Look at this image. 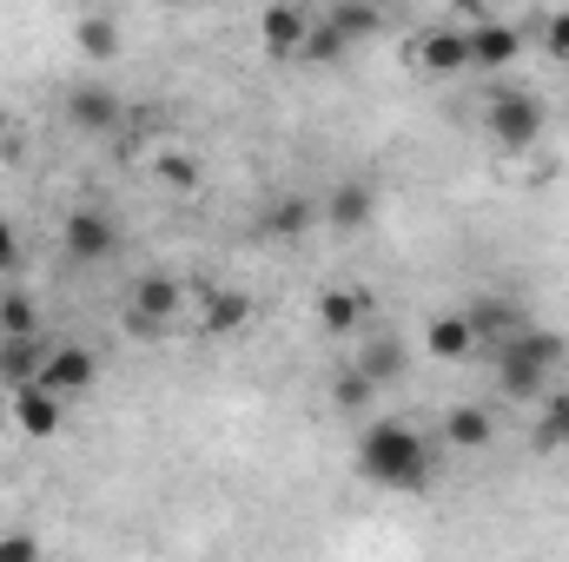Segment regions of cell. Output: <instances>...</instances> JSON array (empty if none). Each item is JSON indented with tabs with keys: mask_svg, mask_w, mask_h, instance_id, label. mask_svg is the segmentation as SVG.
<instances>
[{
	"mask_svg": "<svg viewBox=\"0 0 569 562\" xmlns=\"http://www.w3.org/2000/svg\"><path fill=\"white\" fill-rule=\"evenodd\" d=\"M430 470H437V456H430V443L405 418L365 423V436H358V476H365V483L411 496V490L430 483Z\"/></svg>",
	"mask_w": 569,
	"mask_h": 562,
	"instance_id": "1",
	"label": "cell"
},
{
	"mask_svg": "<svg viewBox=\"0 0 569 562\" xmlns=\"http://www.w3.org/2000/svg\"><path fill=\"white\" fill-rule=\"evenodd\" d=\"M483 133L497 152H530V145L543 140V100L537 93H490V107H483Z\"/></svg>",
	"mask_w": 569,
	"mask_h": 562,
	"instance_id": "2",
	"label": "cell"
},
{
	"mask_svg": "<svg viewBox=\"0 0 569 562\" xmlns=\"http://www.w3.org/2000/svg\"><path fill=\"white\" fill-rule=\"evenodd\" d=\"M179 311H186V284L172 279V272H146V279L127 291V324H133L140 338H166V331L179 324Z\"/></svg>",
	"mask_w": 569,
	"mask_h": 562,
	"instance_id": "3",
	"label": "cell"
},
{
	"mask_svg": "<svg viewBox=\"0 0 569 562\" xmlns=\"http://www.w3.org/2000/svg\"><path fill=\"white\" fill-rule=\"evenodd\" d=\"M490 364H497V391H503V398H523V404L543 398V391H550V371H557V364H543L517 331H510L503 344H490Z\"/></svg>",
	"mask_w": 569,
	"mask_h": 562,
	"instance_id": "4",
	"label": "cell"
},
{
	"mask_svg": "<svg viewBox=\"0 0 569 562\" xmlns=\"http://www.w3.org/2000/svg\"><path fill=\"white\" fill-rule=\"evenodd\" d=\"M60 245H67L73 265H107V259L120 252V225H113L100 205H73L67 225H60Z\"/></svg>",
	"mask_w": 569,
	"mask_h": 562,
	"instance_id": "5",
	"label": "cell"
},
{
	"mask_svg": "<svg viewBox=\"0 0 569 562\" xmlns=\"http://www.w3.org/2000/svg\"><path fill=\"white\" fill-rule=\"evenodd\" d=\"M60 113H67V127H73L80 140H107V133H120V120H127V107H120L113 87H73Z\"/></svg>",
	"mask_w": 569,
	"mask_h": 562,
	"instance_id": "6",
	"label": "cell"
},
{
	"mask_svg": "<svg viewBox=\"0 0 569 562\" xmlns=\"http://www.w3.org/2000/svg\"><path fill=\"white\" fill-rule=\"evenodd\" d=\"M7 404H13V423L27 430V436H60V423H67V398L53 391V384H13L7 391Z\"/></svg>",
	"mask_w": 569,
	"mask_h": 562,
	"instance_id": "7",
	"label": "cell"
},
{
	"mask_svg": "<svg viewBox=\"0 0 569 562\" xmlns=\"http://www.w3.org/2000/svg\"><path fill=\"white\" fill-rule=\"evenodd\" d=\"M93 378H100V358H93L87 344H53V351H47V364H40V384H53L67 404H73V398H87V391H93Z\"/></svg>",
	"mask_w": 569,
	"mask_h": 562,
	"instance_id": "8",
	"label": "cell"
},
{
	"mask_svg": "<svg viewBox=\"0 0 569 562\" xmlns=\"http://www.w3.org/2000/svg\"><path fill=\"white\" fill-rule=\"evenodd\" d=\"M418 67L425 73H463L470 67V27H450V20H437L430 33H418Z\"/></svg>",
	"mask_w": 569,
	"mask_h": 562,
	"instance_id": "9",
	"label": "cell"
},
{
	"mask_svg": "<svg viewBox=\"0 0 569 562\" xmlns=\"http://www.w3.org/2000/svg\"><path fill=\"white\" fill-rule=\"evenodd\" d=\"M305 33H311V20H305V7H298V0H272V7L259 13V40H266V53H272V60L305 53Z\"/></svg>",
	"mask_w": 569,
	"mask_h": 562,
	"instance_id": "10",
	"label": "cell"
},
{
	"mask_svg": "<svg viewBox=\"0 0 569 562\" xmlns=\"http://www.w3.org/2000/svg\"><path fill=\"white\" fill-rule=\"evenodd\" d=\"M425 351L443 358V364H463V358H477L483 344H477V324H470L463 311H437V318L425 324Z\"/></svg>",
	"mask_w": 569,
	"mask_h": 562,
	"instance_id": "11",
	"label": "cell"
},
{
	"mask_svg": "<svg viewBox=\"0 0 569 562\" xmlns=\"http://www.w3.org/2000/svg\"><path fill=\"white\" fill-rule=\"evenodd\" d=\"M517 53H523V33H517L510 20H477V27H470V67L497 73V67H510Z\"/></svg>",
	"mask_w": 569,
	"mask_h": 562,
	"instance_id": "12",
	"label": "cell"
},
{
	"mask_svg": "<svg viewBox=\"0 0 569 562\" xmlns=\"http://www.w3.org/2000/svg\"><path fill=\"white\" fill-rule=\"evenodd\" d=\"M325 27H331L345 47H365V40L385 33V7H378V0H331V7H325Z\"/></svg>",
	"mask_w": 569,
	"mask_h": 562,
	"instance_id": "13",
	"label": "cell"
},
{
	"mask_svg": "<svg viewBox=\"0 0 569 562\" xmlns=\"http://www.w3.org/2000/svg\"><path fill=\"white\" fill-rule=\"evenodd\" d=\"M371 212H378V192H371L365 179H345V185H331V199H325V219H331L338 232L371 225Z\"/></svg>",
	"mask_w": 569,
	"mask_h": 562,
	"instance_id": "14",
	"label": "cell"
},
{
	"mask_svg": "<svg viewBox=\"0 0 569 562\" xmlns=\"http://www.w3.org/2000/svg\"><path fill=\"white\" fill-rule=\"evenodd\" d=\"M358 371H365V378H371L378 391H385V384H398V378L411 371V351H405V338H398V331H385V338H371V344L358 351Z\"/></svg>",
	"mask_w": 569,
	"mask_h": 562,
	"instance_id": "15",
	"label": "cell"
},
{
	"mask_svg": "<svg viewBox=\"0 0 569 562\" xmlns=\"http://www.w3.org/2000/svg\"><path fill=\"white\" fill-rule=\"evenodd\" d=\"M443 443L450 450H490L497 443V418L483 404H457V411H443Z\"/></svg>",
	"mask_w": 569,
	"mask_h": 562,
	"instance_id": "16",
	"label": "cell"
},
{
	"mask_svg": "<svg viewBox=\"0 0 569 562\" xmlns=\"http://www.w3.org/2000/svg\"><path fill=\"white\" fill-rule=\"evenodd\" d=\"M40 364H47V344L27 331V338H0V384L13 391V384H33L40 378Z\"/></svg>",
	"mask_w": 569,
	"mask_h": 562,
	"instance_id": "17",
	"label": "cell"
},
{
	"mask_svg": "<svg viewBox=\"0 0 569 562\" xmlns=\"http://www.w3.org/2000/svg\"><path fill=\"white\" fill-rule=\"evenodd\" d=\"M73 47H80L87 60H113V53H120V20H113V13H80V20H73Z\"/></svg>",
	"mask_w": 569,
	"mask_h": 562,
	"instance_id": "18",
	"label": "cell"
},
{
	"mask_svg": "<svg viewBox=\"0 0 569 562\" xmlns=\"http://www.w3.org/2000/svg\"><path fill=\"white\" fill-rule=\"evenodd\" d=\"M358 318H365V291H351V284L338 291V284H331V291L318 298V324H325L331 338H351V331H358Z\"/></svg>",
	"mask_w": 569,
	"mask_h": 562,
	"instance_id": "19",
	"label": "cell"
},
{
	"mask_svg": "<svg viewBox=\"0 0 569 562\" xmlns=\"http://www.w3.org/2000/svg\"><path fill=\"white\" fill-rule=\"evenodd\" d=\"M311 219H318V205L291 192V199H272V205H266V219H259V232H272V239H298V232H305Z\"/></svg>",
	"mask_w": 569,
	"mask_h": 562,
	"instance_id": "20",
	"label": "cell"
},
{
	"mask_svg": "<svg viewBox=\"0 0 569 562\" xmlns=\"http://www.w3.org/2000/svg\"><path fill=\"white\" fill-rule=\"evenodd\" d=\"M246 318H252V298H246V291H212V298H206V331H212V338L239 331Z\"/></svg>",
	"mask_w": 569,
	"mask_h": 562,
	"instance_id": "21",
	"label": "cell"
},
{
	"mask_svg": "<svg viewBox=\"0 0 569 562\" xmlns=\"http://www.w3.org/2000/svg\"><path fill=\"white\" fill-rule=\"evenodd\" d=\"M371 398H378V384H371L358 364H351L345 378H331V404H338V418H365V411H371Z\"/></svg>",
	"mask_w": 569,
	"mask_h": 562,
	"instance_id": "22",
	"label": "cell"
},
{
	"mask_svg": "<svg viewBox=\"0 0 569 562\" xmlns=\"http://www.w3.org/2000/svg\"><path fill=\"white\" fill-rule=\"evenodd\" d=\"M470 324H477V344H483V351H490V344H503L510 331H523V324H517V311H510V304H497V298H483V304L470 311Z\"/></svg>",
	"mask_w": 569,
	"mask_h": 562,
	"instance_id": "23",
	"label": "cell"
},
{
	"mask_svg": "<svg viewBox=\"0 0 569 562\" xmlns=\"http://www.w3.org/2000/svg\"><path fill=\"white\" fill-rule=\"evenodd\" d=\"M543 423H537V443L543 450H569V391H543Z\"/></svg>",
	"mask_w": 569,
	"mask_h": 562,
	"instance_id": "24",
	"label": "cell"
},
{
	"mask_svg": "<svg viewBox=\"0 0 569 562\" xmlns=\"http://www.w3.org/2000/svg\"><path fill=\"white\" fill-rule=\"evenodd\" d=\"M33 324H40V318H33V298H27V291H7V298H0V338H27Z\"/></svg>",
	"mask_w": 569,
	"mask_h": 562,
	"instance_id": "25",
	"label": "cell"
},
{
	"mask_svg": "<svg viewBox=\"0 0 569 562\" xmlns=\"http://www.w3.org/2000/svg\"><path fill=\"white\" fill-rule=\"evenodd\" d=\"M543 47H550V60H569V7H557L543 20Z\"/></svg>",
	"mask_w": 569,
	"mask_h": 562,
	"instance_id": "26",
	"label": "cell"
},
{
	"mask_svg": "<svg viewBox=\"0 0 569 562\" xmlns=\"http://www.w3.org/2000/svg\"><path fill=\"white\" fill-rule=\"evenodd\" d=\"M20 259H27V245H20V232L0 219V279H13V272H20Z\"/></svg>",
	"mask_w": 569,
	"mask_h": 562,
	"instance_id": "27",
	"label": "cell"
},
{
	"mask_svg": "<svg viewBox=\"0 0 569 562\" xmlns=\"http://www.w3.org/2000/svg\"><path fill=\"white\" fill-rule=\"evenodd\" d=\"M159 179H166V185H199V165L172 152V159H159Z\"/></svg>",
	"mask_w": 569,
	"mask_h": 562,
	"instance_id": "28",
	"label": "cell"
},
{
	"mask_svg": "<svg viewBox=\"0 0 569 562\" xmlns=\"http://www.w3.org/2000/svg\"><path fill=\"white\" fill-rule=\"evenodd\" d=\"M27 556H40V543H33V536H20V530H13V536H0V562H27Z\"/></svg>",
	"mask_w": 569,
	"mask_h": 562,
	"instance_id": "29",
	"label": "cell"
}]
</instances>
